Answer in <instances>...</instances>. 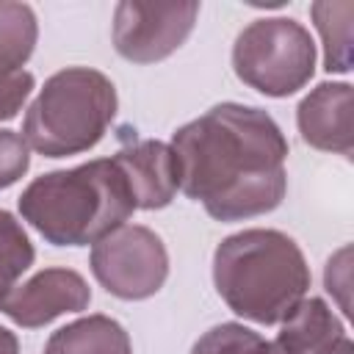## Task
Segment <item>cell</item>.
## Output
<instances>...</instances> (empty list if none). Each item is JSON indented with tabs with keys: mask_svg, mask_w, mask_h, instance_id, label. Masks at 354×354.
<instances>
[{
	"mask_svg": "<svg viewBox=\"0 0 354 354\" xmlns=\"http://www.w3.org/2000/svg\"><path fill=\"white\" fill-rule=\"evenodd\" d=\"M180 191L216 221L271 213L288 191V138L257 105L218 102L171 133Z\"/></svg>",
	"mask_w": 354,
	"mask_h": 354,
	"instance_id": "6da1fadb",
	"label": "cell"
},
{
	"mask_svg": "<svg viewBox=\"0 0 354 354\" xmlns=\"http://www.w3.org/2000/svg\"><path fill=\"white\" fill-rule=\"evenodd\" d=\"M28 221L53 246H94L122 227L133 210V191L113 158L39 174L17 199Z\"/></svg>",
	"mask_w": 354,
	"mask_h": 354,
	"instance_id": "7a4b0ae2",
	"label": "cell"
},
{
	"mask_svg": "<svg viewBox=\"0 0 354 354\" xmlns=\"http://www.w3.org/2000/svg\"><path fill=\"white\" fill-rule=\"evenodd\" d=\"M313 274L299 243L266 227L227 235L213 252V285L224 304L252 324H279L310 290Z\"/></svg>",
	"mask_w": 354,
	"mask_h": 354,
	"instance_id": "3957f363",
	"label": "cell"
},
{
	"mask_svg": "<svg viewBox=\"0 0 354 354\" xmlns=\"http://www.w3.org/2000/svg\"><path fill=\"white\" fill-rule=\"evenodd\" d=\"M119 108L111 77L91 66H66L44 80L22 119L28 149L44 158L88 152L102 141Z\"/></svg>",
	"mask_w": 354,
	"mask_h": 354,
	"instance_id": "277c9868",
	"label": "cell"
},
{
	"mask_svg": "<svg viewBox=\"0 0 354 354\" xmlns=\"http://www.w3.org/2000/svg\"><path fill=\"white\" fill-rule=\"evenodd\" d=\"M315 41L293 17H260L232 44V69L241 83L266 97H290L315 75Z\"/></svg>",
	"mask_w": 354,
	"mask_h": 354,
	"instance_id": "5b68a950",
	"label": "cell"
},
{
	"mask_svg": "<svg viewBox=\"0 0 354 354\" xmlns=\"http://www.w3.org/2000/svg\"><path fill=\"white\" fill-rule=\"evenodd\" d=\"M94 279L122 301L155 296L169 277V252L160 235L144 224H122L91 246Z\"/></svg>",
	"mask_w": 354,
	"mask_h": 354,
	"instance_id": "8992f818",
	"label": "cell"
},
{
	"mask_svg": "<svg viewBox=\"0 0 354 354\" xmlns=\"http://www.w3.org/2000/svg\"><path fill=\"white\" fill-rule=\"evenodd\" d=\"M199 3H144L122 0L113 8L111 39L116 53L130 64H155L177 53L191 36Z\"/></svg>",
	"mask_w": 354,
	"mask_h": 354,
	"instance_id": "52a82bcc",
	"label": "cell"
},
{
	"mask_svg": "<svg viewBox=\"0 0 354 354\" xmlns=\"http://www.w3.org/2000/svg\"><path fill=\"white\" fill-rule=\"evenodd\" d=\"M91 304V288L75 268H41L17 285L3 301L6 318L22 329H39L66 313H83Z\"/></svg>",
	"mask_w": 354,
	"mask_h": 354,
	"instance_id": "ba28073f",
	"label": "cell"
},
{
	"mask_svg": "<svg viewBox=\"0 0 354 354\" xmlns=\"http://www.w3.org/2000/svg\"><path fill=\"white\" fill-rule=\"evenodd\" d=\"M296 124L313 149L351 158L354 152V91L346 80H324L301 97Z\"/></svg>",
	"mask_w": 354,
	"mask_h": 354,
	"instance_id": "9c48e42d",
	"label": "cell"
},
{
	"mask_svg": "<svg viewBox=\"0 0 354 354\" xmlns=\"http://www.w3.org/2000/svg\"><path fill=\"white\" fill-rule=\"evenodd\" d=\"M113 160L133 191L136 210H160L171 205L174 194L180 191V171H177V158L166 141L158 138L133 141L122 147L113 155Z\"/></svg>",
	"mask_w": 354,
	"mask_h": 354,
	"instance_id": "30bf717a",
	"label": "cell"
},
{
	"mask_svg": "<svg viewBox=\"0 0 354 354\" xmlns=\"http://www.w3.org/2000/svg\"><path fill=\"white\" fill-rule=\"evenodd\" d=\"M279 324L274 340L277 354H340L348 343L346 324L318 296L301 299Z\"/></svg>",
	"mask_w": 354,
	"mask_h": 354,
	"instance_id": "8fae6325",
	"label": "cell"
},
{
	"mask_svg": "<svg viewBox=\"0 0 354 354\" xmlns=\"http://www.w3.org/2000/svg\"><path fill=\"white\" fill-rule=\"evenodd\" d=\"M44 354H133V343L116 318L94 313L55 329Z\"/></svg>",
	"mask_w": 354,
	"mask_h": 354,
	"instance_id": "7c38bea8",
	"label": "cell"
},
{
	"mask_svg": "<svg viewBox=\"0 0 354 354\" xmlns=\"http://www.w3.org/2000/svg\"><path fill=\"white\" fill-rule=\"evenodd\" d=\"M39 19L28 3L0 0V77L22 72L36 50Z\"/></svg>",
	"mask_w": 354,
	"mask_h": 354,
	"instance_id": "4fadbf2b",
	"label": "cell"
},
{
	"mask_svg": "<svg viewBox=\"0 0 354 354\" xmlns=\"http://www.w3.org/2000/svg\"><path fill=\"white\" fill-rule=\"evenodd\" d=\"M313 25L324 44V69L332 75L351 72V17L354 3H313L310 6Z\"/></svg>",
	"mask_w": 354,
	"mask_h": 354,
	"instance_id": "5bb4252c",
	"label": "cell"
},
{
	"mask_svg": "<svg viewBox=\"0 0 354 354\" xmlns=\"http://www.w3.org/2000/svg\"><path fill=\"white\" fill-rule=\"evenodd\" d=\"M36 249L22 227V221L0 207V307L17 288L19 277L33 266Z\"/></svg>",
	"mask_w": 354,
	"mask_h": 354,
	"instance_id": "9a60e30c",
	"label": "cell"
},
{
	"mask_svg": "<svg viewBox=\"0 0 354 354\" xmlns=\"http://www.w3.org/2000/svg\"><path fill=\"white\" fill-rule=\"evenodd\" d=\"M191 354H277L274 343H268L260 332L238 324L224 321L210 326L199 340L191 346Z\"/></svg>",
	"mask_w": 354,
	"mask_h": 354,
	"instance_id": "2e32d148",
	"label": "cell"
},
{
	"mask_svg": "<svg viewBox=\"0 0 354 354\" xmlns=\"http://www.w3.org/2000/svg\"><path fill=\"white\" fill-rule=\"evenodd\" d=\"M30 169V149L14 130L0 127V191L14 185Z\"/></svg>",
	"mask_w": 354,
	"mask_h": 354,
	"instance_id": "e0dca14e",
	"label": "cell"
},
{
	"mask_svg": "<svg viewBox=\"0 0 354 354\" xmlns=\"http://www.w3.org/2000/svg\"><path fill=\"white\" fill-rule=\"evenodd\" d=\"M33 86H36V80L25 69L0 77V122H11L22 111V105L28 102Z\"/></svg>",
	"mask_w": 354,
	"mask_h": 354,
	"instance_id": "ac0fdd59",
	"label": "cell"
},
{
	"mask_svg": "<svg viewBox=\"0 0 354 354\" xmlns=\"http://www.w3.org/2000/svg\"><path fill=\"white\" fill-rule=\"evenodd\" d=\"M348 254H351V249L348 246H343L337 254H332L329 260H326V271H324V285H326V290L329 293H340V310L348 315L351 310H348V299H346V290H348Z\"/></svg>",
	"mask_w": 354,
	"mask_h": 354,
	"instance_id": "d6986e66",
	"label": "cell"
},
{
	"mask_svg": "<svg viewBox=\"0 0 354 354\" xmlns=\"http://www.w3.org/2000/svg\"><path fill=\"white\" fill-rule=\"evenodd\" d=\"M0 354H19V340L6 326H0Z\"/></svg>",
	"mask_w": 354,
	"mask_h": 354,
	"instance_id": "ffe728a7",
	"label": "cell"
}]
</instances>
